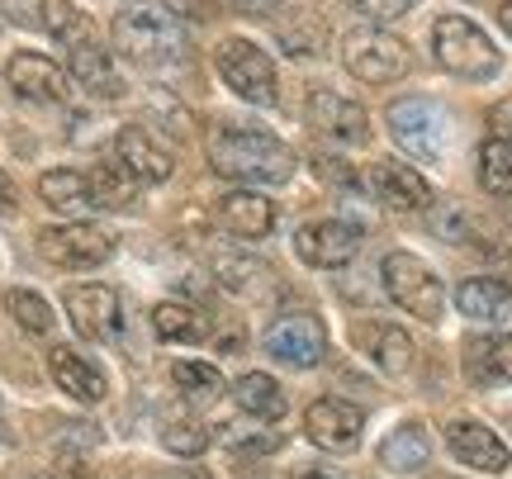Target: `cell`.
Masks as SVG:
<instances>
[{
  "instance_id": "6da1fadb",
  "label": "cell",
  "mask_w": 512,
  "mask_h": 479,
  "mask_svg": "<svg viewBox=\"0 0 512 479\" xmlns=\"http://www.w3.org/2000/svg\"><path fill=\"white\" fill-rule=\"evenodd\" d=\"M209 166L219 171L223 181L242 185H285L294 176V152L261 129H238L228 124L209 138Z\"/></svg>"
},
{
  "instance_id": "7a4b0ae2",
  "label": "cell",
  "mask_w": 512,
  "mask_h": 479,
  "mask_svg": "<svg viewBox=\"0 0 512 479\" xmlns=\"http://www.w3.org/2000/svg\"><path fill=\"white\" fill-rule=\"evenodd\" d=\"M114 48L133 67H171L190 53V34L176 10H166L157 0H138L114 15Z\"/></svg>"
},
{
  "instance_id": "3957f363",
  "label": "cell",
  "mask_w": 512,
  "mask_h": 479,
  "mask_svg": "<svg viewBox=\"0 0 512 479\" xmlns=\"http://www.w3.org/2000/svg\"><path fill=\"white\" fill-rule=\"evenodd\" d=\"M432 53L460 81H494L498 67H503V53L494 48V38L465 15H441L432 24Z\"/></svg>"
},
{
  "instance_id": "277c9868",
  "label": "cell",
  "mask_w": 512,
  "mask_h": 479,
  "mask_svg": "<svg viewBox=\"0 0 512 479\" xmlns=\"http://www.w3.org/2000/svg\"><path fill=\"white\" fill-rule=\"evenodd\" d=\"M389 133H394V143H399L408 157H418V162H441L446 148H451V114L441 110L437 100H422V95H403L394 100L389 110Z\"/></svg>"
},
{
  "instance_id": "5b68a950",
  "label": "cell",
  "mask_w": 512,
  "mask_h": 479,
  "mask_svg": "<svg viewBox=\"0 0 512 479\" xmlns=\"http://www.w3.org/2000/svg\"><path fill=\"white\" fill-rule=\"evenodd\" d=\"M380 276H384V295L394 299L403 314L422 318V323H441V314H446V290H441V276L418 252H389L380 266Z\"/></svg>"
},
{
  "instance_id": "8992f818",
  "label": "cell",
  "mask_w": 512,
  "mask_h": 479,
  "mask_svg": "<svg viewBox=\"0 0 512 479\" xmlns=\"http://www.w3.org/2000/svg\"><path fill=\"white\" fill-rule=\"evenodd\" d=\"M342 67L366 86H394V81L413 72V53H408L403 38L370 24V29H351L342 38Z\"/></svg>"
},
{
  "instance_id": "52a82bcc",
  "label": "cell",
  "mask_w": 512,
  "mask_h": 479,
  "mask_svg": "<svg viewBox=\"0 0 512 479\" xmlns=\"http://www.w3.org/2000/svg\"><path fill=\"white\" fill-rule=\"evenodd\" d=\"M214 67H219L223 86L233 95H242L247 105H275L280 95V76H275L271 53H261L247 38H223L219 53H214Z\"/></svg>"
},
{
  "instance_id": "ba28073f",
  "label": "cell",
  "mask_w": 512,
  "mask_h": 479,
  "mask_svg": "<svg viewBox=\"0 0 512 479\" xmlns=\"http://www.w3.org/2000/svg\"><path fill=\"white\" fill-rule=\"evenodd\" d=\"M38 252L62 266V271H91L100 261L114 257V238L95 223H57V228H43L38 233Z\"/></svg>"
},
{
  "instance_id": "9c48e42d",
  "label": "cell",
  "mask_w": 512,
  "mask_h": 479,
  "mask_svg": "<svg viewBox=\"0 0 512 479\" xmlns=\"http://www.w3.org/2000/svg\"><path fill=\"white\" fill-rule=\"evenodd\" d=\"M266 351H271L280 366L294 370H313L328 351V332L313 314H280L266 328Z\"/></svg>"
},
{
  "instance_id": "30bf717a",
  "label": "cell",
  "mask_w": 512,
  "mask_h": 479,
  "mask_svg": "<svg viewBox=\"0 0 512 479\" xmlns=\"http://www.w3.org/2000/svg\"><path fill=\"white\" fill-rule=\"evenodd\" d=\"M67 318L86 342H114L124 328V309L110 285H72L67 290Z\"/></svg>"
},
{
  "instance_id": "8fae6325",
  "label": "cell",
  "mask_w": 512,
  "mask_h": 479,
  "mask_svg": "<svg viewBox=\"0 0 512 479\" xmlns=\"http://www.w3.org/2000/svg\"><path fill=\"white\" fill-rule=\"evenodd\" d=\"M294 252H299L304 266L332 271V266H347V261L361 252V233L342 219H313L294 233Z\"/></svg>"
},
{
  "instance_id": "7c38bea8",
  "label": "cell",
  "mask_w": 512,
  "mask_h": 479,
  "mask_svg": "<svg viewBox=\"0 0 512 479\" xmlns=\"http://www.w3.org/2000/svg\"><path fill=\"white\" fill-rule=\"evenodd\" d=\"M5 81L19 100H34V105H62L67 100V72L43 53H15L5 62Z\"/></svg>"
},
{
  "instance_id": "4fadbf2b",
  "label": "cell",
  "mask_w": 512,
  "mask_h": 479,
  "mask_svg": "<svg viewBox=\"0 0 512 479\" xmlns=\"http://www.w3.org/2000/svg\"><path fill=\"white\" fill-rule=\"evenodd\" d=\"M361 427H366V413L356 404H347V399H318L304 413V432L323 451H351L361 442Z\"/></svg>"
},
{
  "instance_id": "5bb4252c",
  "label": "cell",
  "mask_w": 512,
  "mask_h": 479,
  "mask_svg": "<svg viewBox=\"0 0 512 479\" xmlns=\"http://www.w3.org/2000/svg\"><path fill=\"white\" fill-rule=\"evenodd\" d=\"M309 124L332 143H366L370 138V114L337 91H313L309 95Z\"/></svg>"
},
{
  "instance_id": "9a60e30c",
  "label": "cell",
  "mask_w": 512,
  "mask_h": 479,
  "mask_svg": "<svg viewBox=\"0 0 512 479\" xmlns=\"http://www.w3.org/2000/svg\"><path fill=\"white\" fill-rule=\"evenodd\" d=\"M114 162L128 166V176H133L138 185L171 181V171H176L171 148L157 143L147 129H119V138H114Z\"/></svg>"
},
{
  "instance_id": "2e32d148",
  "label": "cell",
  "mask_w": 512,
  "mask_h": 479,
  "mask_svg": "<svg viewBox=\"0 0 512 479\" xmlns=\"http://www.w3.org/2000/svg\"><path fill=\"white\" fill-rule=\"evenodd\" d=\"M446 446L470 470H508V461H512V451L498 442V432H489L484 423H470V418L446 427Z\"/></svg>"
},
{
  "instance_id": "e0dca14e",
  "label": "cell",
  "mask_w": 512,
  "mask_h": 479,
  "mask_svg": "<svg viewBox=\"0 0 512 479\" xmlns=\"http://www.w3.org/2000/svg\"><path fill=\"white\" fill-rule=\"evenodd\" d=\"M48 370H53V380L62 394H72L76 404H100L105 394H110V385H105V370L95 366V361H86L81 351L72 347H53L48 351Z\"/></svg>"
},
{
  "instance_id": "ac0fdd59",
  "label": "cell",
  "mask_w": 512,
  "mask_h": 479,
  "mask_svg": "<svg viewBox=\"0 0 512 479\" xmlns=\"http://www.w3.org/2000/svg\"><path fill=\"white\" fill-rule=\"evenodd\" d=\"M465 375L475 385H512V332H479L465 342Z\"/></svg>"
},
{
  "instance_id": "d6986e66",
  "label": "cell",
  "mask_w": 512,
  "mask_h": 479,
  "mask_svg": "<svg viewBox=\"0 0 512 479\" xmlns=\"http://www.w3.org/2000/svg\"><path fill=\"white\" fill-rule=\"evenodd\" d=\"M370 185H375L380 204L399 209V214H418V209H427V204H432V185L422 181L413 166H403V162H375Z\"/></svg>"
},
{
  "instance_id": "ffe728a7",
  "label": "cell",
  "mask_w": 512,
  "mask_h": 479,
  "mask_svg": "<svg viewBox=\"0 0 512 479\" xmlns=\"http://www.w3.org/2000/svg\"><path fill=\"white\" fill-rule=\"evenodd\" d=\"M219 223L233 238L256 242L275 228V204L266 195H256V190H228L219 200Z\"/></svg>"
},
{
  "instance_id": "44dd1931",
  "label": "cell",
  "mask_w": 512,
  "mask_h": 479,
  "mask_svg": "<svg viewBox=\"0 0 512 479\" xmlns=\"http://www.w3.org/2000/svg\"><path fill=\"white\" fill-rule=\"evenodd\" d=\"M356 342L366 347V356H375V366L389 370V375H408L418 366V347L413 337L399 328V323H361Z\"/></svg>"
},
{
  "instance_id": "7402d4cb",
  "label": "cell",
  "mask_w": 512,
  "mask_h": 479,
  "mask_svg": "<svg viewBox=\"0 0 512 479\" xmlns=\"http://www.w3.org/2000/svg\"><path fill=\"white\" fill-rule=\"evenodd\" d=\"M72 76L81 91L100 95V100H119L124 95V76H119V67H114V57L100 48V43H72Z\"/></svg>"
},
{
  "instance_id": "603a6c76",
  "label": "cell",
  "mask_w": 512,
  "mask_h": 479,
  "mask_svg": "<svg viewBox=\"0 0 512 479\" xmlns=\"http://www.w3.org/2000/svg\"><path fill=\"white\" fill-rule=\"evenodd\" d=\"M456 309L475 323H508L512 318V285L503 280H460L456 290Z\"/></svg>"
},
{
  "instance_id": "cb8c5ba5",
  "label": "cell",
  "mask_w": 512,
  "mask_h": 479,
  "mask_svg": "<svg viewBox=\"0 0 512 479\" xmlns=\"http://www.w3.org/2000/svg\"><path fill=\"white\" fill-rule=\"evenodd\" d=\"M427 456H432V442H427V432H422L418 423L394 427V432L380 442V465L384 470H399V475L427 470Z\"/></svg>"
},
{
  "instance_id": "d4e9b609",
  "label": "cell",
  "mask_w": 512,
  "mask_h": 479,
  "mask_svg": "<svg viewBox=\"0 0 512 479\" xmlns=\"http://www.w3.org/2000/svg\"><path fill=\"white\" fill-rule=\"evenodd\" d=\"M38 195H43V204L57 209V214H86V209H95L86 176H81V171H67V166L43 171V176H38Z\"/></svg>"
},
{
  "instance_id": "484cf974",
  "label": "cell",
  "mask_w": 512,
  "mask_h": 479,
  "mask_svg": "<svg viewBox=\"0 0 512 479\" xmlns=\"http://www.w3.org/2000/svg\"><path fill=\"white\" fill-rule=\"evenodd\" d=\"M233 399H238L242 413H252V418H261V423L285 418V389L275 385L266 370H247L238 385H233Z\"/></svg>"
},
{
  "instance_id": "4316f807",
  "label": "cell",
  "mask_w": 512,
  "mask_h": 479,
  "mask_svg": "<svg viewBox=\"0 0 512 479\" xmlns=\"http://www.w3.org/2000/svg\"><path fill=\"white\" fill-rule=\"evenodd\" d=\"M86 185H91V204L95 209H128L138 200V181L128 176V166L110 162H95V171H86Z\"/></svg>"
},
{
  "instance_id": "83f0119b",
  "label": "cell",
  "mask_w": 512,
  "mask_h": 479,
  "mask_svg": "<svg viewBox=\"0 0 512 479\" xmlns=\"http://www.w3.org/2000/svg\"><path fill=\"white\" fill-rule=\"evenodd\" d=\"M152 328L162 342H204L209 337V323H204L200 309H190V304H176V299H166L152 309Z\"/></svg>"
},
{
  "instance_id": "f1b7e54d",
  "label": "cell",
  "mask_w": 512,
  "mask_h": 479,
  "mask_svg": "<svg viewBox=\"0 0 512 479\" xmlns=\"http://www.w3.org/2000/svg\"><path fill=\"white\" fill-rule=\"evenodd\" d=\"M171 380H176V389H181L185 399H200V404H214L223 394V375L209 361H176Z\"/></svg>"
},
{
  "instance_id": "f546056e",
  "label": "cell",
  "mask_w": 512,
  "mask_h": 479,
  "mask_svg": "<svg viewBox=\"0 0 512 479\" xmlns=\"http://www.w3.org/2000/svg\"><path fill=\"white\" fill-rule=\"evenodd\" d=\"M214 276H219L223 290H233V295H247L256 290V280H266V266L247 252H219L214 257Z\"/></svg>"
},
{
  "instance_id": "4dcf8cb0",
  "label": "cell",
  "mask_w": 512,
  "mask_h": 479,
  "mask_svg": "<svg viewBox=\"0 0 512 479\" xmlns=\"http://www.w3.org/2000/svg\"><path fill=\"white\" fill-rule=\"evenodd\" d=\"M479 181L494 195H512V143L508 138H489L479 148Z\"/></svg>"
},
{
  "instance_id": "1f68e13d",
  "label": "cell",
  "mask_w": 512,
  "mask_h": 479,
  "mask_svg": "<svg viewBox=\"0 0 512 479\" xmlns=\"http://www.w3.org/2000/svg\"><path fill=\"white\" fill-rule=\"evenodd\" d=\"M5 309H10V318H15L24 332H34V337H48L53 332V309H48V299L34 295V290H10L5 295Z\"/></svg>"
},
{
  "instance_id": "d6a6232c",
  "label": "cell",
  "mask_w": 512,
  "mask_h": 479,
  "mask_svg": "<svg viewBox=\"0 0 512 479\" xmlns=\"http://www.w3.org/2000/svg\"><path fill=\"white\" fill-rule=\"evenodd\" d=\"M38 15H43V29L62 43H86V19L76 10L72 0H43L38 5Z\"/></svg>"
},
{
  "instance_id": "836d02e7",
  "label": "cell",
  "mask_w": 512,
  "mask_h": 479,
  "mask_svg": "<svg viewBox=\"0 0 512 479\" xmlns=\"http://www.w3.org/2000/svg\"><path fill=\"white\" fill-rule=\"evenodd\" d=\"M162 446L176 451V456H200L204 446H209V427L200 418H171L162 427Z\"/></svg>"
},
{
  "instance_id": "e575fe53",
  "label": "cell",
  "mask_w": 512,
  "mask_h": 479,
  "mask_svg": "<svg viewBox=\"0 0 512 479\" xmlns=\"http://www.w3.org/2000/svg\"><path fill=\"white\" fill-rule=\"evenodd\" d=\"M432 228H437L441 238H451L456 247H465V242L475 238V219L465 214V204H446L437 219H432Z\"/></svg>"
},
{
  "instance_id": "d590c367",
  "label": "cell",
  "mask_w": 512,
  "mask_h": 479,
  "mask_svg": "<svg viewBox=\"0 0 512 479\" xmlns=\"http://www.w3.org/2000/svg\"><path fill=\"white\" fill-rule=\"evenodd\" d=\"M351 10H361L366 19H375V24H389V19H399V15H408L418 0H347Z\"/></svg>"
},
{
  "instance_id": "8d00e7d4",
  "label": "cell",
  "mask_w": 512,
  "mask_h": 479,
  "mask_svg": "<svg viewBox=\"0 0 512 479\" xmlns=\"http://www.w3.org/2000/svg\"><path fill=\"white\" fill-rule=\"evenodd\" d=\"M489 129H494V138H508L512 143V100H498L494 110H489Z\"/></svg>"
},
{
  "instance_id": "74e56055",
  "label": "cell",
  "mask_w": 512,
  "mask_h": 479,
  "mask_svg": "<svg viewBox=\"0 0 512 479\" xmlns=\"http://www.w3.org/2000/svg\"><path fill=\"white\" fill-rule=\"evenodd\" d=\"M228 446H233L238 456H242V451H247V456H256V451H275V446H280V437H275V432H271V437H233Z\"/></svg>"
},
{
  "instance_id": "f35d334b",
  "label": "cell",
  "mask_w": 512,
  "mask_h": 479,
  "mask_svg": "<svg viewBox=\"0 0 512 479\" xmlns=\"http://www.w3.org/2000/svg\"><path fill=\"white\" fill-rule=\"evenodd\" d=\"M233 10H242V15H271L280 0H228Z\"/></svg>"
},
{
  "instance_id": "ab89813d",
  "label": "cell",
  "mask_w": 512,
  "mask_h": 479,
  "mask_svg": "<svg viewBox=\"0 0 512 479\" xmlns=\"http://www.w3.org/2000/svg\"><path fill=\"white\" fill-rule=\"evenodd\" d=\"M498 24H503V34L512 38V0H503V5H498Z\"/></svg>"
},
{
  "instance_id": "60d3db41",
  "label": "cell",
  "mask_w": 512,
  "mask_h": 479,
  "mask_svg": "<svg viewBox=\"0 0 512 479\" xmlns=\"http://www.w3.org/2000/svg\"><path fill=\"white\" fill-rule=\"evenodd\" d=\"M299 479H342L337 470H328V465H313V470H304Z\"/></svg>"
},
{
  "instance_id": "b9f144b4",
  "label": "cell",
  "mask_w": 512,
  "mask_h": 479,
  "mask_svg": "<svg viewBox=\"0 0 512 479\" xmlns=\"http://www.w3.org/2000/svg\"><path fill=\"white\" fill-rule=\"evenodd\" d=\"M171 479H214V475H209V470H176Z\"/></svg>"
}]
</instances>
